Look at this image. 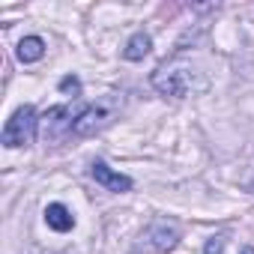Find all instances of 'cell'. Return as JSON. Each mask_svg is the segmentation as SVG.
Returning a JSON list of instances; mask_svg holds the SVG:
<instances>
[{
    "instance_id": "cell-1",
    "label": "cell",
    "mask_w": 254,
    "mask_h": 254,
    "mask_svg": "<svg viewBox=\"0 0 254 254\" xmlns=\"http://www.w3.org/2000/svg\"><path fill=\"white\" fill-rule=\"evenodd\" d=\"M197 72L180 60L174 63H165L153 72V87L162 93V96H174V99H186L191 90H203L200 84H194Z\"/></svg>"
},
{
    "instance_id": "cell-2",
    "label": "cell",
    "mask_w": 254,
    "mask_h": 254,
    "mask_svg": "<svg viewBox=\"0 0 254 254\" xmlns=\"http://www.w3.org/2000/svg\"><path fill=\"white\" fill-rule=\"evenodd\" d=\"M114 117H117V99L114 96H105V99H99L93 105H84L78 120H75V132L72 135L75 138H90V135L102 132L105 126H111Z\"/></svg>"
},
{
    "instance_id": "cell-3",
    "label": "cell",
    "mask_w": 254,
    "mask_h": 254,
    "mask_svg": "<svg viewBox=\"0 0 254 254\" xmlns=\"http://www.w3.org/2000/svg\"><path fill=\"white\" fill-rule=\"evenodd\" d=\"M36 126H39V117H36V108L33 105H21L3 126V147L15 150V147H27L33 138H36Z\"/></svg>"
},
{
    "instance_id": "cell-4",
    "label": "cell",
    "mask_w": 254,
    "mask_h": 254,
    "mask_svg": "<svg viewBox=\"0 0 254 254\" xmlns=\"http://www.w3.org/2000/svg\"><path fill=\"white\" fill-rule=\"evenodd\" d=\"M180 242V224L171 221V218H156L144 233H141V242H138V251L135 254H168L174 251Z\"/></svg>"
},
{
    "instance_id": "cell-5",
    "label": "cell",
    "mask_w": 254,
    "mask_h": 254,
    "mask_svg": "<svg viewBox=\"0 0 254 254\" xmlns=\"http://www.w3.org/2000/svg\"><path fill=\"white\" fill-rule=\"evenodd\" d=\"M84 105H54L45 111L42 117V138L45 144H60L63 138H69L75 132V120L81 114Z\"/></svg>"
},
{
    "instance_id": "cell-6",
    "label": "cell",
    "mask_w": 254,
    "mask_h": 254,
    "mask_svg": "<svg viewBox=\"0 0 254 254\" xmlns=\"http://www.w3.org/2000/svg\"><path fill=\"white\" fill-rule=\"evenodd\" d=\"M90 177H93L99 186H105L108 191H129V189H132V180H129V177H123V174L111 171L105 162H93Z\"/></svg>"
},
{
    "instance_id": "cell-7",
    "label": "cell",
    "mask_w": 254,
    "mask_h": 254,
    "mask_svg": "<svg viewBox=\"0 0 254 254\" xmlns=\"http://www.w3.org/2000/svg\"><path fill=\"white\" fill-rule=\"evenodd\" d=\"M45 224H48L51 230H57V233H66V230L75 227V215H72L63 203H48V206H45Z\"/></svg>"
},
{
    "instance_id": "cell-8",
    "label": "cell",
    "mask_w": 254,
    "mask_h": 254,
    "mask_svg": "<svg viewBox=\"0 0 254 254\" xmlns=\"http://www.w3.org/2000/svg\"><path fill=\"white\" fill-rule=\"evenodd\" d=\"M15 57H18L21 63H36V60H42V57H45V39H39V36H24V39L15 45Z\"/></svg>"
},
{
    "instance_id": "cell-9",
    "label": "cell",
    "mask_w": 254,
    "mask_h": 254,
    "mask_svg": "<svg viewBox=\"0 0 254 254\" xmlns=\"http://www.w3.org/2000/svg\"><path fill=\"white\" fill-rule=\"evenodd\" d=\"M150 48H153V39H150L147 33H135L129 42H126L123 57H126V60H144V57L150 54Z\"/></svg>"
},
{
    "instance_id": "cell-10",
    "label": "cell",
    "mask_w": 254,
    "mask_h": 254,
    "mask_svg": "<svg viewBox=\"0 0 254 254\" xmlns=\"http://www.w3.org/2000/svg\"><path fill=\"white\" fill-rule=\"evenodd\" d=\"M224 245H227V236H224V233L209 236L206 245H203V254H224Z\"/></svg>"
},
{
    "instance_id": "cell-11",
    "label": "cell",
    "mask_w": 254,
    "mask_h": 254,
    "mask_svg": "<svg viewBox=\"0 0 254 254\" xmlns=\"http://www.w3.org/2000/svg\"><path fill=\"white\" fill-rule=\"evenodd\" d=\"M60 90H63V93H81V81H78L75 75H66V78L60 81Z\"/></svg>"
},
{
    "instance_id": "cell-12",
    "label": "cell",
    "mask_w": 254,
    "mask_h": 254,
    "mask_svg": "<svg viewBox=\"0 0 254 254\" xmlns=\"http://www.w3.org/2000/svg\"><path fill=\"white\" fill-rule=\"evenodd\" d=\"M248 191H254V174H251V180H248Z\"/></svg>"
},
{
    "instance_id": "cell-13",
    "label": "cell",
    "mask_w": 254,
    "mask_h": 254,
    "mask_svg": "<svg viewBox=\"0 0 254 254\" xmlns=\"http://www.w3.org/2000/svg\"><path fill=\"white\" fill-rule=\"evenodd\" d=\"M242 254H254V248H245V251H242Z\"/></svg>"
}]
</instances>
